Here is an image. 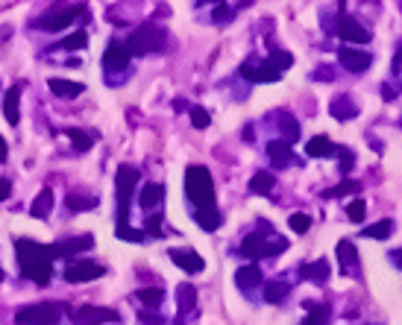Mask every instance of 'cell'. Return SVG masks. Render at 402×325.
Masks as SVG:
<instances>
[{
	"instance_id": "cell-1",
	"label": "cell",
	"mask_w": 402,
	"mask_h": 325,
	"mask_svg": "<svg viewBox=\"0 0 402 325\" xmlns=\"http://www.w3.org/2000/svg\"><path fill=\"white\" fill-rule=\"evenodd\" d=\"M15 252H18V264H21V273H24V278H32L36 285H47L50 273H53V252H50V246H41L36 241L21 237V241H15Z\"/></svg>"
},
{
	"instance_id": "cell-2",
	"label": "cell",
	"mask_w": 402,
	"mask_h": 325,
	"mask_svg": "<svg viewBox=\"0 0 402 325\" xmlns=\"http://www.w3.org/2000/svg\"><path fill=\"white\" fill-rule=\"evenodd\" d=\"M186 193L197 208H214V182L203 165H191L186 170Z\"/></svg>"
},
{
	"instance_id": "cell-3",
	"label": "cell",
	"mask_w": 402,
	"mask_h": 325,
	"mask_svg": "<svg viewBox=\"0 0 402 325\" xmlns=\"http://www.w3.org/2000/svg\"><path fill=\"white\" fill-rule=\"evenodd\" d=\"M138 185V170L133 165H121L115 173V193H118V229H126V217H129V200Z\"/></svg>"
},
{
	"instance_id": "cell-4",
	"label": "cell",
	"mask_w": 402,
	"mask_h": 325,
	"mask_svg": "<svg viewBox=\"0 0 402 325\" xmlns=\"http://www.w3.org/2000/svg\"><path fill=\"white\" fill-rule=\"evenodd\" d=\"M288 249V241L279 234H270V232H253L249 237H244L241 243V255L244 258H270V255H279Z\"/></svg>"
},
{
	"instance_id": "cell-5",
	"label": "cell",
	"mask_w": 402,
	"mask_h": 325,
	"mask_svg": "<svg viewBox=\"0 0 402 325\" xmlns=\"http://www.w3.org/2000/svg\"><path fill=\"white\" fill-rule=\"evenodd\" d=\"M165 41H168L165 29H159L156 24H141L133 36H129L126 50H129V56H135V53L138 56H147V53H156L165 47Z\"/></svg>"
},
{
	"instance_id": "cell-6",
	"label": "cell",
	"mask_w": 402,
	"mask_h": 325,
	"mask_svg": "<svg viewBox=\"0 0 402 325\" xmlns=\"http://www.w3.org/2000/svg\"><path fill=\"white\" fill-rule=\"evenodd\" d=\"M62 320V305L59 302H36L15 313L18 325H59Z\"/></svg>"
},
{
	"instance_id": "cell-7",
	"label": "cell",
	"mask_w": 402,
	"mask_h": 325,
	"mask_svg": "<svg viewBox=\"0 0 402 325\" xmlns=\"http://www.w3.org/2000/svg\"><path fill=\"white\" fill-rule=\"evenodd\" d=\"M85 12V6H59L53 12L36 18V27L38 29H47V32H56V29H65L74 24V18H80Z\"/></svg>"
},
{
	"instance_id": "cell-8",
	"label": "cell",
	"mask_w": 402,
	"mask_h": 325,
	"mask_svg": "<svg viewBox=\"0 0 402 325\" xmlns=\"http://www.w3.org/2000/svg\"><path fill=\"white\" fill-rule=\"evenodd\" d=\"M241 77L249 82H276L282 77V71L270 59H247L241 64Z\"/></svg>"
},
{
	"instance_id": "cell-9",
	"label": "cell",
	"mask_w": 402,
	"mask_h": 325,
	"mask_svg": "<svg viewBox=\"0 0 402 325\" xmlns=\"http://www.w3.org/2000/svg\"><path fill=\"white\" fill-rule=\"evenodd\" d=\"M74 322L77 325H103V322H121V317H118V311H112V308L82 305L80 311H74Z\"/></svg>"
},
{
	"instance_id": "cell-10",
	"label": "cell",
	"mask_w": 402,
	"mask_h": 325,
	"mask_svg": "<svg viewBox=\"0 0 402 325\" xmlns=\"http://www.w3.org/2000/svg\"><path fill=\"white\" fill-rule=\"evenodd\" d=\"M338 62L344 64L346 71H353V73H364V71L373 64V56H370V53H367V50L341 47V50H338Z\"/></svg>"
},
{
	"instance_id": "cell-11",
	"label": "cell",
	"mask_w": 402,
	"mask_h": 325,
	"mask_svg": "<svg viewBox=\"0 0 402 325\" xmlns=\"http://www.w3.org/2000/svg\"><path fill=\"white\" fill-rule=\"evenodd\" d=\"M103 273H106V269L100 264H94V261H77V264H71L68 269H65V281H71V285H82V281L100 278Z\"/></svg>"
},
{
	"instance_id": "cell-12",
	"label": "cell",
	"mask_w": 402,
	"mask_h": 325,
	"mask_svg": "<svg viewBox=\"0 0 402 325\" xmlns=\"http://www.w3.org/2000/svg\"><path fill=\"white\" fill-rule=\"evenodd\" d=\"M338 36L344 41H350V45H367V41H370V32L361 27V21H358V18H341Z\"/></svg>"
},
{
	"instance_id": "cell-13",
	"label": "cell",
	"mask_w": 402,
	"mask_h": 325,
	"mask_svg": "<svg viewBox=\"0 0 402 325\" xmlns=\"http://www.w3.org/2000/svg\"><path fill=\"white\" fill-rule=\"evenodd\" d=\"M129 50H126V45H121V41H112V45L106 47V53H103V68L106 71H124V68H129Z\"/></svg>"
},
{
	"instance_id": "cell-14",
	"label": "cell",
	"mask_w": 402,
	"mask_h": 325,
	"mask_svg": "<svg viewBox=\"0 0 402 325\" xmlns=\"http://www.w3.org/2000/svg\"><path fill=\"white\" fill-rule=\"evenodd\" d=\"M91 246H94V237H91V234H82V237H71V241L53 243L50 252H53V261H56V258L77 255V252H82V249H91Z\"/></svg>"
},
{
	"instance_id": "cell-15",
	"label": "cell",
	"mask_w": 402,
	"mask_h": 325,
	"mask_svg": "<svg viewBox=\"0 0 402 325\" xmlns=\"http://www.w3.org/2000/svg\"><path fill=\"white\" fill-rule=\"evenodd\" d=\"M168 255H170V261L177 267H182L186 273H203V267H205V261L197 252H194V249H182L179 246V249H170Z\"/></svg>"
},
{
	"instance_id": "cell-16",
	"label": "cell",
	"mask_w": 402,
	"mask_h": 325,
	"mask_svg": "<svg viewBox=\"0 0 402 325\" xmlns=\"http://www.w3.org/2000/svg\"><path fill=\"white\" fill-rule=\"evenodd\" d=\"M177 299H179L177 325H186V317H188V313H194V305H197V290H194V285H179L177 287Z\"/></svg>"
},
{
	"instance_id": "cell-17",
	"label": "cell",
	"mask_w": 402,
	"mask_h": 325,
	"mask_svg": "<svg viewBox=\"0 0 402 325\" xmlns=\"http://www.w3.org/2000/svg\"><path fill=\"white\" fill-rule=\"evenodd\" d=\"M329 273H332V267H329V261H326V258H317V261L300 267V276L314 281V285H326V281H329Z\"/></svg>"
},
{
	"instance_id": "cell-18",
	"label": "cell",
	"mask_w": 402,
	"mask_h": 325,
	"mask_svg": "<svg viewBox=\"0 0 402 325\" xmlns=\"http://www.w3.org/2000/svg\"><path fill=\"white\" fill-rule=\"evenodd\" d=\"M235 285L244 290V293H253V290L262 285V269H258L256 264H249V267H241L235 273Z\"/></svg>"
},
{
	"instance_id": "cell-19",
	"label": "cell",
	"mask_w": 402,
	"mask_h": 325,
	"mask_svg": "<svg viewBox=\"0 0 402 325\" xmlns=\"http://www.w3.org/2000/svg\"><path fill=\"white\" fill-rule=\"evenodd\" d=\"M267 156L273 158L276 167H288V165H294V161H297V156L291 153V144H285V141H270V144H267Z\"/></svg>"
},
{
	"instance_id": "cell-20",
	"label": "cell",
	"mask_w": 402,
	"mask_h": 325,
	"mask_svg": "<svg viewBox=\"0 0 402 325\" xmlns=\"http://www.w3.org/2000/svg\"><path fill=\"white\" fill-rule=\"evenodd\" d=\"M161 200H165V185H159V182H150V185H144L138 193L141 208H147V211H153Z\"/></svg>"
},
{
	"instance_id": "cell-21",
	"label": "cell",
	"mask_w": 402,
	"mask_h": 325,
	"mask_svg": "<svg viewBox=\"0 0 402 325\" xmlns=\"http://www.w3.org/2000/svg\"><path fill=\"white\" fill-rule=\"evenodd\" d=\"M329 112H332L335 121H353V117L358 115V106H355L346 94H341V97H335V100H332Z\"/></svg>"
},
{
	"instance_id": "cell-22",
	"label": "cell",
	"mask_w": 402,
	"mask_h": 325,
	"mask_svg": "<svg viewBox=\"0 0 402 325\" xmlns=\"http://www.w3.org/2000/svg\"><path fill=\"white\" fill-rule=\"evenodd\" d=\"M306 153L311 158H326V156H335L338 153V144L335 141H329L326 135H317V138H311L309 144H306Z\"/></svg>"
},
{
	"instance_id": "cell-23",
	"label": "cell",
	"mask_w": 402,
	"mask_h": 325,
	"mask_svg": "<svg viewBox=\"0 0 402 325\" xmlns=\"http://www.w3.org/2000/svg\"><path fill=\"white\" fill-rule=\"evenodd\" d=\"M194 220H197L200 229L217 232V229H221V223H223V214L217 208H197V211H194Z\"/></svg>"
},
{
	"instance_id": "cell-24",
	"label": "cell",
	"mask_w": 402,
	"mask_h": 325,
	"mask_svg": "<svg viewBox=\"0 0 402 325\" xmlns=\"http://www.w3.org/2000/svg\"><path fill=\"white\" fill-rule=\"evenodd\" d=\"M18 103H21V85H12V88L6 91V100H3V115H6L9 126H18V121H21Z\"/></svg>"
},
{
	"instance_id": "cell-25",
	"label": "cell",
	"mask_w": 402,
	"mask_h": 325,
	"mask_svg": "<svg viewBox=\"0 0 402 325\" xmlns=\"http://www.w3.org/2000/svg\"><path fill=\"white\" fill-rule=\"evenodd\" d=\"M50 91L59 97V100H74V97H80L85 91V85L80 82H68V80H50Z\"/></svg>"
},
{
	"instance_id": "cell-26",
	"label": "cell",
	"mask_w": 402,
	"mask_h": 325,
	"mask_svg": "<svg viewBox=\"0 0 402 325\" xmlns=\"http://www.w3.org/2000/svg\"><path fill=\"white\" fill-rule=\"evenodd\" d=\"M306 311L309 317L302 320L300 325H326V320H329V305H323V302H306Z\"/></svg>"
},
{
	"instance_id": "cell-27",
	"label": "cell",
	"mask_w": 402,
	"mask_h": 325,
	"mask_svg": "<svg viewBox=\"0 0 402 325\" xmlns=\"http://www.w3.org/2000/svg\"><path fill=\"white\" fill-rule=\"evenodd\" d=\"M338 258H341V273H344V276L350 273V269H355V264H358L355 243H350V241H341V243H338Z\"/></svg>"
},
{
	"instance_id": "cell-28",
	"label": "cell",
	"mask_w": 402,
	"mask_h": 325,
	"mask_svg": "<svg viewBox=\"0 0 402 325\" xmlns=\"http://www.w3.org/2000/svg\"><path fill=\"white\" fill-rule=\"evenodd\" d=\"M50 208H53V191H50V188H45V191H41L36 200H32V208H30V214H32V217H38V220H45V217L50 214Z\"/></svg>"
},
{
	"instance_id": "cell-29",
	"label": "cell",
	"mask_w": 402,
	"mask_h": 325,
	"mask_svg": "<svg viewBox=\"0 0 402 325\" xmlns=\"http://www.w3.org/2000/svg\"><path fill=\"white\" fill-rule=\"evenodd\" d=\"M288 293H291V285H285V281H270V285L265 287V299L270 302V305H282Z\"/></svg>"
},
{
	"instance_id": "cell-30",
	"label": "cell",
	"mask_w": 402,
	"mask_h": 325,
	"mask_svg": "<svg viewBox=\"0 0 402 325\" xmlns=\"http://www.w3.org/2000/svg\"><path fill=\"white\" fill-rule=\"evenodd\" d=\"M138 302L144 308H161V302H165V290L161 287H144V290H138Z\"/></svg>"
},
{
	"instance_id": "cell-31",
	"label": "cell",
	"mask_w": 402,
	"mask_h": 325,
	"mask_svg": "<svg viewBox=\"0 0 402 325\" xmlns=\"http://www.w3.org/2000/svg\"><path fill=\"white\" fill-rule=\"evenodd\" d=\"M273 185H276L273 173H256V176L249 179V191H253V193H262V197H267V193L273 191Z\"/></svg>"
},
{
	"instance_id": "cell-32",
	"label": "cell",
	"mask_w": 402,
	"mask_h": 325,
	"mask_svg": "<svg viewBox=\"0 0 402 325\" xmlns=\"http://www.w3.org/2000/svg\"><path fill=\"white\" fill-rule=\"evenodd\" d=\"M68 138L77 153H89V149L94 147V135L91 132H82V129H68Z\"/></svg>"
},
{
	"instance_id": "cell-33",
	"label": "cell",
	"mask_w": 402,
	"mask_h": 325,
	"mask_svg": "<svg viewBox=\"0 0 402 325\" xmlns=\"http://www.w3.org/2000/svg\"><path fill=\"white\" fill-rule=\"evenodd\" d=\"M390 232H394V223L390 220H379L373 226H367L364 229V237H373V241H385V237H390Z\"/></svg>"
},
{
	"instance_id": "cell-34",
	"label": "cell",
	"mask_w": 402,
	"mask_h": 325,
	"mask_svg": "<svg viewBox=\"0 0 402 325\" xmlns=\"http://www.w3.org/2000/svg\"><path fill=\"white\" fill-rule=\"evenodd\" d=\"M85 45H89V36H85L82 29H80V32H74V36H68L65 41H59V47H62V50H82Z\"/></svg>"
},
{
	"instance_id": "cell-35",
	"label": "cell",
	"mask_w": 402,
	"mask_h": 325,
	"mask_svg": "<svg viewBox=\"0 0 402 325\" xmlns=\"http://www.w3.org/2000/svg\"><path fill=\"white\" fill-rule=\"evenodd\" d=\"M288 226H291V229H294V232H309L311 229V217L309 214H291V220H288Z\"/></svg>"
},
{
	"instance_id": "cell-36",
	"label": "cell",
	"mask_w": 402,
	"mask_h": 325,
	"mask_svg": "<svg viewBox=\"0 0 402 325\" xmlns=\"http://www.w3.org/2000/svg\"><path fill=\"white\" fill-rule=\"evenodd\" d=\"M364 208H367V205L361 200H353L350 205H346V217H350L353 223H361L364 220Z\"/></svg>"
},
{
	"instance_id": "cell-37",
	"label": "cell",
	"mask_w": 402,
	"mask_h": 325,
	"mask_svg": "<svg viewBox=\"0 0 402 325\" xmlns=\"http://www.w3.org/2000/svg\"><path fill=\"white\" fill-rule=\"evenodd\" d=\"M209 121H212V115L209 112H205V108H191V123L194 126H197V129H205V126H209Z\"/></svg>"
},
{
	"instance_id": "cell-38",
	"label": "cell",
	"mask_w": 402,
	"mask_h": 325,
	"mask_svg": "<svg viewBox=\"0 0 402 325\" xmlns=\"http://www.w3.org/2000/svg\"><path fill=\"white\" fill-rule=\"evenodd\" d=\"M270 62H273L279 71H285V68H291V62L294 59H291V53H285V50H273L270 53Z\"/></svg>"
},
{
	"instance_id": "cell-39",
	"label": "cell",
	"mask_w": 402,
	"mask_h": 325,
	"mask_svg": "<svg viewBox=\"0 0 402 325\" xmlns=\"http://www.w3.org/2000/svg\"><path fill=\"white\" fill-rule=\"evenodd\" d=\"M94 200H82V197H74V193H71V197H68V208L71 211H89V208H94Z\"/></svg>"
},
{
	"instance_id": "cell-40",
	"label": "cell",
	"mask_w": 402,
	"mask_h": 325,
	"mask_svg": "<svg viewBox=\"0 0 402 325\" xmlns=\"http://www.w3.org/2000/svg\"><path fill=\"white\" fill-rule=\"evenodd\" d=\"M230 15H232V6L230 3H217L214 6V24H226V21H230Z\"/></svg>"
},
{
	"instance_id": "cell-41",
	"label": "cell",
	"mask_w": 402,
	"mask_h": 325,
	"mask_svg": "<svg viewBox=\"0 0 402 325\" xmlns=\"http://www.w3.org/2000/svg\"><path fill=\"white\" fill-rule=\"evenodd\" d=\"M144 229H147L150 234H156V237H159V234H165V232H161V214H150Z\"/></svg>"
},
{
	"instance_id": "cell-42",
	"label": "cell",
	"mask_w": 402,
	"mask_h": 325,
	"mask_svg": "<svg viewBox=\"0 0 402 325\" xmlns=\"http://www.w3.org/2000/svg\"><path fill=\"white\" fill-rule=\"evenodd\" d=\"M346 191H358V182H344L341 188H335V191H326L323 197H344Z\"/></svg>"
},
{
	"instance_id": "cell-43",
	"label": "cell",
	"mask_w": 402,
	"mask_h": 325,
	"mask_svg": "<svg viewBox=\"0 0 402 325\" xmlns=\"http://www.w3.org/2000/svg\"><path fill=\"white\" fill-rule=\"evenodd\" d=\"M341 156H344V161H341V170H350V167L355 165V156L350 153V149H341Z\"/></svg>"
},
{
	"instance_id": "cell-44",
	"label": "cell",
	"mask_w": 402,
	"mask_h": 325,
	"mask_svg": "<svg viewBox=\"0 0 402 325\" xmlns=\"http://www.w3.org/2000/svg\"><path fill=\"white\" fill-rule=\"evenodd\" d=\"M9 193H12V185H9V179H0V202H3Z\"/></svg>"
},
{
	"instance_id": "cell-45",
	"label": "cell",
	"mask_w": 402,
	"mask_h": 325,
	"mask_svg": "<svg viewBox=\"0 0 402 325\" xmlns=\"http://www.w3.org/2000/svg\"><path fill=\"white\" fill-rule=\"evenodd\" d=\"M314 80H326V82H332V80H335V73H332V71H314Z\"/></svg>"
},
{
	"instance_id": "cell-46",
	"label": "cell",
	"mask_w": 402,
	"mask_h": 325,
	"mask_svg": "<svg viewBox=\"0 0 402 325\" xmlns=\"http://www.w3.org/2000/svg\"><path fill=\"white\" fill-rule=\"evenodd\" d=\"M3 161H6V141L0 138V165H3Z\"/></svg>"
},
{
	"instance_id": "cell-47",
	"label": "cell",
	"mask_w": 402,
	"mask_h": 325,
	"mask_svg": "<svg viewBox=\"0 0 402 325\" xmlns=\"http://www.w3.org/2000/svg\"><path fill=\"white\" fill-rule=\"evenodd\" d=\"M390 258H394V264L402 269V249H399V252H390Z\"/></svg>"
},
{
	"instance_id": "cell-48",
	"label": "cell",
	"mask_w": 402,
	"mask_h": 325,
	"mask_svg": "<svg viewBox=\"0 0 402 325\" xmlns=\"http://www.w3.org/2000/svg\"><path fill=\"white\" fill-rule=\"evenodd\" d=\"M0 281H3V267H0Z\"/></svg>"
}]
</instances>
